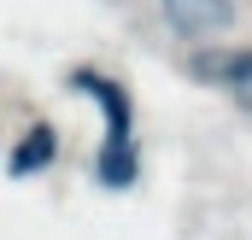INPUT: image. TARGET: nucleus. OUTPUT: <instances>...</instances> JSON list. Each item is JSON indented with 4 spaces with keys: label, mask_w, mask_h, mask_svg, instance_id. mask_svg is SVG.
<instances>
[{
    "label": "nucleus",
    "mask_w": 252,
    "mask_h": 240,
    "mask_svg": "<svg viewBox=\"0 0 252 240\" xmlns=\"http://www.w3.org/2000/svg\"><path fill=\"white\" fill-rule=\"evenodd\" d=\"M158 12L182 41H217L235 24V0H158Z\"/></svg>",
    "instance_id": "1"
},
{
    "label": "nucleus",
    "mask_w": 252,
    "mask_h": 240,
    "mask_svg": "<svg viewBox=\"0 0 252 240\" xmlns=\"http://www.w3.org/2000/svg\"><path fill=\"white\" fill-rule=\"evenodd\" d=\"M193 70L205 76V82H252V47L241 53H223V47H211V53H199Z\"/></svg>",
    "instance_id": "2"
},
{
    "label": "nucleus",
    "mask_w": 252,
    "mask_h": 240,
    "mask_svg": "<svg viewBox=\"0 0 252 240\" xmlns=\"http://www.w3.org/2000/svg\"><path fill=\"white\" fill-rule=\"evenodd\" d=\"M47 158H53V129H41V123H35V129H30V141H18V170L30 176V170H41Z\"/></svg>",
    "instance_id": "3"
}]
</instances>
